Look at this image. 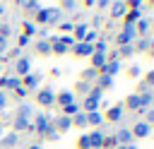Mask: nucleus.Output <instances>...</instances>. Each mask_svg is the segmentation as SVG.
Returning <instances> with one entry per match:
<instances>
[{
  "mask_svg": "<svg viewBox=\"0 0 154 149\" xmlns=\"http://www.w3.org/2000/svg\"><path fill=\"white\" fill-rule=\"evenodd\" d=\"M36 53H38V55H48V53H51V41H48V38L36 41Z\"/></svg>",
  "mask_w": 154,
  "mask_h": 149,
  "instance_id": "obj_28",
  "label": "nucleus"
},
{
  "mask_svg": "<svg viewBox=\"0 0 154 149\" xmlns=\"http://www.w3.org/2000/svg\"><path fill=\"white\" fill-rule=\"evenodd\" d=\"M123 106H125V108H132V111H140V94H130Z\"/></svg>",
  "mask_w": 154,
  "mask_h": 149,
  "instance_id": "obj_29",
  "label": "nucleus"
},
{
  "mask_svg": "<svg viewBox=\"0 0 154 149\" xmlns=\"http://www.w3.org/2000/svg\"><path fill=\"white\" fill-rule=\"evenodd\" d=\"M53 127H55V132H65V130L72 127V118H67V115H58L55 123H53Z\"/></svg>",
  "mask_w": 154,
  "mask_h": 149,
  "instance_id": "obj_19",
  "label": "nucleus"
},
{
  "mask_svg": "<svg viewBox=\"0 0 154 149\" xmlns=\"http://www.w3.org/2000/svg\"><path fill=\"white\" fill-rule=\"evenodd\" d=\"M41 84V72H29L26 77H22V87L29 91V89H38Z\"/></svg>",
  "mask_w": 154,
  "mask_h": 149,
  "instance_id": "obj_12",
  "label": "nucleus"
},
{
  "mask_svg": "<svg viewBox=\"0 0 154 149\" xmlns=\"http://www.w3.org/2000/svg\"><path fill=\"white\" fill-rule=\"evenodd\" d=\"M123 113H125V106H123V103H116V106H111V108L106 111L103 118H106L108 123H118V120L123 118Z\"/></svg>",
  "mask_w": 154,
  "mask_h": 149,
  "instance_id": "obj_14",
  "label": "nucleus"
},
{
  "mask_svg": "<svg viewBox=\"0 0 154 149\" xmlns=\"http://www.w3.org/2000/svg\"><path fill=\"white\" fill-rule=\"evenodd\" d=\"M17 5H19L22 10H38V7H41V5L34 2V0H24V2H17Z\"/></svg>",
  "mask_w": 154,
  "mask_h": 149,
  "instance_id": "obj_38",
  "label": "nucleus"
},
{
  "mask_svg": "<svg viewBox=\"0 0 154 149\" xmlns=\"http://www.w3.org/2000/svg\"><path fill=\"white\" fill-rule=\"evenodd\" d=\"M55 103H58L60 108H65V106H70V103H75V91H72V89H65V91H58V94H55Z\"/></svg>",
  "mask_w": 154,
  "mask_h": 149,
  "instance_id": "obj_13",
  "label": "nucleus"
},
{
  "mask_svg": "<svg viewBox=\"0 0 154 149\" xmlns=\"http://www.w3.org/2000/svg\"><path fill=\"white\" fill-rule=\"evenodd\" d=\"M101 96H103V91L99 89V87H91V91L84 96V101H82V106H79V111H84V113H91V111H99V103H101Z\"/></svg>",
  "mask_w": 154,
  "mask_h": 149,
  "instance_id": "obj_1",
  "label": "nucleus"
},
{
  "mask_svg": "<svg viewBox=\"0 0 154 149\" xmlns=\"http://www.w3.org/2000/svg\"><path fill=\"white\" fill-rule=\"evenodd\" d=\"M48 19H51V7H38L36 10V22L34 24H48Z\"/></svg>",
  "mask_w": 154,
  "mask_h": 149,
  "instance_id": "obj_20",
  "label": "nucleus"
},
{
  "mask_svg": "<svg viewBox=\"0 0 154 149\" xmlns=\"http://www.w3.org/2000/svg\"><path fill=\"white\" fill-rule=\"evenodd\" d=\"M108 5H111V2H108V0H99V2H96V7H101V10H106V7H108Z\"/></svg>",
  "mask_w": 154,
  "mask_h": 149,
  "instance_id": "obj_54",
  "label": "nucleus"
},
{
  "mask_svg": "<svg viewBox=\"0 0 154 149\" xmlns=\"http://www.w3.org/2000/svg\"><path fill=\"white\" fill-rule=\"evenodd\" d=\"M60 19H63V10H60V7H51V19H48V24H60Z\"/></svg>",
  "mask_w": 154,
  "mask_h": 149,
  "instance_id": "obj_34",
  "label": "nucleus"
},
{
  "mask_svg": "<svg viewBox=\"0 0 154 149\" xmlns=\"http://www.w3.org/2000/svg\"><path fill=\"white\" fill-rule=\"evenodd\" d=\"M101 123H103V115H101L99 111H91V113H87V125H96V127H99Z\"/></svg>",
  "mask_w": 154,
  "mask_h": 149,
  "instance_id": "obj_31",
  "label": "nucleus"
},
{
  "mask_svg": "<svg viewBox=\"0 0 154 149\" xmlns=\"http://www.w3.org/2000/svg\"><path fill=\"white\" fill-rule=\"evenodd\" d=\"M58 29H60V31H72V29H75V24H72V22H60V24H58Z\"/></svg>",
  "mask_w": 154,
  "mask_h": 149,
  "instance_id": "obj_46",
  "label": "nucleus"
},
{
  "mask_svg": "<svg viewBox=\"0 0 154 149\" xmlns=\"http://www.w3.org/2000/svg\"><path fill=\"white\" fill-rule=\"evenodd\" d=\"M130 132H132V139H144V137H149L152 125H147L144 120H140V123H135V125L130 127Z\"/></svg>",
  "mask_w": 154,
  "mask_h": 149,
  "instance_id": "obj_6",
  "label": "nucleus"
},
{
  "mask_svg": "<svg viewBox=\"0 0 154 149\" xmlns=\"http://www.w3.org/2000/svg\"><path fill=\"white\" fill-rule=\"evenodd\" d=\"M31 115H34V106L22 103V106H19V111H17V118H26V120H31Z\"/></svg>",
  "mask_w": 154,
  "mask_h": 149,
  "instance_id": "obj_30",
  "label": "nucleus"
},
{
  "mask_svg": "<svg viewBox=\"0 0 154 149\" xmlns=\"http://www.w3.org/2000/svg\"><path fill=\"white\" fill-rule=\"evenodd\" d=\"M77 91H79V94H84V96H87V94H89V91H91V84H89V82H82V79H79V82H77Z\"/></svg>",
  "mask_w": 154,
  "mask_h": 149,
  "instance_id": "obj_40",
  "label": "nucleus"
},
{
  "mask_svg": "<svg viewBox=\"0 0 154 149\" xmlns=\"http://www.w3.org/2000/svg\"><path fill=\"white\" fill-rule=\"evenodd\" d=\"M17 46H19V48H24V46H29V36H24V34H19V36H17Z\"/></svg>",
  "mask_w": 154,
  "mask_h": 149,
  "instance_id": "obj_47",
  "label": "nucleus"
},
{
  "mask_svg": "<svg viewBox=\"0 0 154 149\" xmlns=\"http://www.w3.org/2000/svg\"><path fill=\"white\" fill-rule=\"evenodd\" d=\"M72 31H75V36H72V38H75V43H79V41L84 38V34L89 31V26H87V24H75V29H72Z\"/></svg>",
  "mask_w": 154,
  "mask_h": 149,
  "instance_id": "obj_27",
  "label": "nucleus"
},
{
  "mask_svg": "<svg viewBox=\"0 0 154 149\" xmlns=\"http://www.w3.org/2000/svg\"><path fill=\"white\" fill-rule=\"evenodd\" d=\"M17 144H19V135L12 130V132H5L2 137H0V147L2 149H17Z\"/></svg>",
  "mask_w": 154,
  "mask_h": 149,
  "instance_id": "obj_10",
  "label": "nucleus"
},
{
  "mask_svg": "<svg viewBox=\"0 0 154 149\" xmlns=\"http://www.w3.org/2000/svg\"><path fill=\"white\" fill-rule=\"evenodd\" d=\"M77 58H91L94 55V46H89V43H84V41H79V43H75L72 48H70Z\"/></svg>",
  "mask_w": 154,
  "mask_h": 149,
  "instance_id": "obj_9",
  "label": "nucleus"
},
{
  "mask_svg": "<svg viewBox=\"0 0 154 149\" xmlns=\"http://www.w3.org/2000/svg\"><path fill=\"white\" fill-rule=\"evenodd\" d=\"M89 60H91V67H94V70H99V72H101V67H103V65L108 62L106 53H94V55H91Z\"/></svg>",
  "mask_w": 154,
  "mask_h": 149,
  "instance_id": "obj_22",
  "label": "nucleus"
},
{
  "mask_svg": "<svg viewBox=\"0 0 154 149\" xmlns=\"http://www.w3.org/2000/svg\"><path fill=\"white\" fill-rule=\"evenodd\" d=\"M0 149H2V147H0Z\"/></svg>",
  "mask_w": 154,
  "mask_h": 149,
  "instance_id": "obj_60",
  "label": "nucleus"
},
{
  "mask_svg": "<svg viewBox=\"0 0 154 149\" xmlns=\"http://www.w3.org/2000/svg\"><path fill=\"white\" fill-rule=\"evenodd\" d=\"M14 72H17V77L22 79V77H26L29 72H31V60L26 58V55H19L17 60H14Z\"/></svg>",
  "mask_w": 154,
  "mask_h": 149,
  "instance_id": "obj_5",
  "label": "nucleus"
},
{
  "mask_svg": "<svg viewBox=\"0 0 154 149\" xmlns=\"http://www.w3.org/2000/svg\"><path fill=\"white\" fill-rule=\"evenodd\" d=\"M94 87H99L101 91H103V89H111V87H113V77H108V74H99Z\"/></svg>",
  "mask_w": 154,
  "mask_h": 149,
  "instance_id": "obj_25",
  "label": "nucleus"
},
{
  "mask_svg": "<svg viewBox=\"0 0 154 149\" xmlns=\"http://www.w3.org/2000/svg\"><path fill=\"white\" fill-rule=\"evenodd\" d=\"M0 70H2V62H0Z\"/></svg>",
  "mask_w": 154,
  "mask_h": 149,
  "instance_id": "obj_59",
  "label": "nucleus"
},
{
  "mask_svg": "<svg viewBox=\"0 0 154 149\" xmlns=\"http://www.w3.org/2000/svg\"><path fill=\"white\" fill-rule=\"evenodd\" d=\"M84 43H89V46H94L96 41H99V34H96V29H89L87 34H84V38H82Z\"/></svg>",
  "mask_w": 154,
  "mask_h": 149,
  "instance_id": "obj_35",
  "label": "nucleus"
},
{
  "mask_svg": "<svg viewBox=\"0 0 154 149\" xmlns=\"http://www.w3.org/2000/svg\"><path fill=\"white\" fill-rule=\"evenodd\" d=\"M19 87H22V79H19V77H0V89H2V91H5V89H12V91H14V89H19Z\"/></svg>",
  "mask_w": 154,
  "mask_h": 149,
  "instance_id": "obj_18",
  "label": "nucleus"
},
{
  "mask_svg": "<svg viewBox=\"0 0 154 149\" xmlns=\"http://www.w3.org/2000/svg\"><path fill=\"white\" fill-rule=\"evenodd\" d=\"M106 50H108V46H106V41H101V38H99V41L94 43V53H106Z\"/></svg>",
  "mask_w": 154,
  "mask_h": 149,
  "instance_id": "obj_44",
  "label": "nucleus"
},
{
  "mask_svg": "<svg viewBox=\"0 0 154 149\" xmlns=\"http://www.w3.org/2000/svg\"><path fill=\"white\" fill-rule=\"evenodd\" d=\"M0 36L7 41V38L12 36V26H10V24H0Z\"/></svg>",
  "mask_w": 154,
  "mask_h": 149,
  "instance_id": "obj_43",
  "label": "nucleus"
},
{
  "mask_svg": "<svg viewBox=\"0 0 154 149\" xmlns=\"http://www.w3.org/2000/svg\"><path fill=\"white\" fill-rule=\"evenodd\" d=\"M36 101H38V106L51 108L55 103V91L51 87H41V89H36Z\"/></svg>",
  "mask_w": 154,
  "mask_h": 149,
  "instance_id": "obj_3",
  "label": "nucleus"
},
{
  "mask_svg": "<svg viewBox=\"0 0 154 149\" xmlns=\"http://www.w3.org/2000/svg\"><path fill=\"white\" fill-rule=\"evenodd\" d=\"M152 101H154V94H152V89L142 87V91H140V111H147V108L152 106Z\"/></svg>",
  "mask_w": 154,
  "mask_h": 149,
  "instance_id": "obj_15",
  "label": "nucleus"
},
{
  "mask_svg": "<svg viewBox=\"0 0 154 149\" xmlns=\"http://www.w3.org/2000/svg\"><path fill=\"white\" fill-rule=\"evenodd\" d=\"M77 113H79V103H77V101H75V103H70V106H65V108H63V113H60V115H67V118H75V115H77Z\"/></svg>",
  "mask_w": 154,
  "mask_h": 149,
  "instance_id": "obj_32",
  "label": "nucleus"
},
{
  "mask_svg": "<svg viewBox=\"0 0 154 149\" xmlns=\"http://www.w3.org/2000/svg\"><path fill=\"white\" fill-rule=\"evenodd\" d=\"M116 149H125V147H116Z\"/></svg>",
  "mask_w": 154,
  "mask_h": 149,
  "instance_id": "obj_58",
  "label": "nucleus"
},
{
  "mask_svg": "<svg viewBox=\"0 0 154 149\" xmlns=\"http://www.w3.org/2000/svg\"><path fill=\"white\" fill-rule=\"evenodd\" d=\"M87 135H89V147H91V149H101L106 135H103L101 130H91V132H87Z\"/></svg>",
  "mask_w": 154,
  "mask_h": 149,
  "instance_id": "obj_17",
  "label": "nucleus"
},
{
  "mask_svg": "<svg viewBox=\"0 0 154 149\" xmlns=\"http://www.w3.org/2000/svg\"><path fill=\"white\" fill-rule=\"evenodd\" d=\"M26 94H29V91H26L24 87H19V89H14V96H17V99H24Z\"/></svg>",
  "mask_w": 154,
  "mask_h": 149,
  "instance_id": "obj_52",
  "label": "nucleus"
},
{
  "mask_svg": "<svg viewBox=\"0 0 154 149\" xmlns=\"http://www.w3.org/2000/svg\"><path fill=\"white\" fill-rule=\"evenodd\" d=\"M31 125H34V130H36V132H38L41 137H46V135H48L51 130H55V127H53V120H51V118H48L46 113H36V115H34V123H31Z\"/></svg>",
  "mask_w": 154,
  "mask_h": 149,
  "instance_id": "obj_2",
  "label": "nucleus"
},
{
  "mask_svg": "<svg viewBox=\"0 0 154 149\" xmlns=\"http://www.w3.org/2000/svg\"><path fill=\"white\" fill-rule=\"evenodd\" d=\"M140 74H142V67H140V65H132V67H130V77H132V79H137Z\"/></svg>",
  "mask_w": 154,
  "mask_h": 149,
  "instance_id": "obj_48",
  "label": "nucleus"
},
{
  "mask_svg": "<svg viewBox=\"0 0 154 149\" xmlns=\"http://www.w3.org/2000/svg\"><path fill=\"white\" fill-rule=\"evenodd\" d=\"M118 144H116V139H113V135L111 137H103V144H101V149H116Z\"/></svg>",
  "mask_w": 154,
  "mask_h": 149,
  "instance_id": "obj_42",
  "label": "nucleus"
},
{
  "mask_svg": "<svg viewBox=\"0 0 154 149\" xmlns=\"http://www.w3.org/2000/svg\"><path fill=\"white\" fill-rule=\"evenodd\" d=\"M132 46H135V50H140V53H147L149 48L154 50V41H152V38H147V36H142V38H140L137 43H132Z\"/></svg>",
  "mask_w": 154,
  "mask_h": 149,
  "instance_id": "obj_23",
  "label": "nucleus"
},
{
  "mask_svg": "<svg viewBox=\"0 0 154 149\" xmlns=\"http://www.w3.org/2000/svg\"><path fill=\"white\" fill-rule=\"evenodd\" d=\"M135 38H137L135 26H123V31L116 36V43L118 46H130V43H135Z\"/></svg>",
  "mask_w": 154,
  "mask_h": 149,
  "instance_id": "obj_4",
  "label": "nucleus"
},
{
  "mask_svg": "<svg viewBox=\"0 0 154 149\" xmlns=\"http://www.w3.org/2000/svg\"><path fill=\"white\" fill-rule=\"evenodd\" d=\"M140 19H142V7H128V12H125V17H123L125 26H135Z\"/></svg>",
  "mask_w": 154,
  "mask_h": 149,
  "instance_id": "obj_8",
  "label": "nucleus"
},
{
  "mask_svg": "<svg viewBox=\"0 0 154 149\" xmlns=\"http://www.w3.org/2000/svg\"><path fill=\"white\" fill-rule=\"evenodd\" d=\"M72 127H87V113L79 111L75 118H72Z\"/></svg>",
  "mask_w": 154,
  "mask_h": 149,
  "instance_id": "obj_33",
  "label": "nucleus"
},
{
  "mask_svg": "<svg viewBox=\"0 0 154 149\" xmlns=\"http://www.w3.org/2000/svg\"><path fill=\"white\" fill-rule=\"evenodd\" d=\"M75 7H77V2H72V0H65L60 5V10H75Z\"/></svg>",
  "mask_w": 154,
  "mask_h": 149,
  "instance_id": "obj_51",
  "label": "nucleus"
},
{
  "mask_svg": "<svg viewBox=\"0 0 154 149\" xmlns=\"http://www.w3.org/2000/svg\"><path fill=\"white\" fill-rule=\"evenodd\" d=\"M77 149H91V147H89V135H87V132L77 139Z\"/></svg>",
  "mask_w": 154,
  "mask_h": 149,
  "instance_id": "obj_41",
  "label": "nucleus"
},
{
  "mask_svg": "<svg viewBox=\"0 0 154 149\" xmlns=\"http://www.w3.org/2000/svg\"><path fill=\"white\" fill-rule=\"evenodd\" d=\"M55 137H58V132H55V130H51V132L46 135V139H55Z\"/></svg>",
  "mask_w": 154,
  "mask_h": 149,
  "instance_id": "obj_55",
  "label": "nucleus"
},
{
  "mask_svg": "<svg viewBox=\"0 0 154 149\" xmlns=\"http://www.w3.org/2000/svg\"><path fill=\"white\" fill-rule=\"evenodd\" d=\"M144 113H147V118H144V123H147V125H154V108H147Z\"/></svg>",
  "mask_w": 154,
  "mask_h": 149,
  "instance_id": "obj_49",
  "label": "nucleus"
},
{
  "mask_svg": "<svg viewBox=\"0 0 154 149\" xmlns=\"http://www.w3.org/2000/svg\"><path fill=\"white\" fill-rule=\"evenodd\" d=\"M108 7H111V17H113V19H123L125 12H128V2H125V0H116V2H111Z\"/></svg>",
  "mask_w": 154,
  "mask_h": 149,
  "instance_id": "obj_11",
  "label": "nucleus"
},
{
  "mask_svg": "<svg viewBox=\"0 0 154 149\" xmlns=\"http://www.w3.org/2000/svg\"><path fill=\"white\" fill-rule=\"evenodd\" d=\"M125 149H137V147H132V144H128V147H125Z\"/></svg>",
  "mask_w": 154,
  "mask_h": 149,
  "instance_id": "obj_57",
  "label": "nucleus"
},
{
  "mask_svg": "<svg viewBox=\"0 0 154 149\" xmlns=\"http://www.w3.org/2000/svg\"><path fill=\"white\" fill-rule=\"evenodd\" d=\"M149 29H152V22H149L147 17H142V19L135 24V31H137V36H147V34H149Z\"/></svg>",
  "mask_w": 154,
  "mask_h": 149,
  "instance_id": "obj_21",
  "label": "nucleus"
},
{
  "mask_svg": "<svg viewBox=\"0 0 154 149\" xmlns=\"http://www.w3.org/2000/svg\"><path fill=\"white\" fill-rule=\"evenodd\" d=\"M113 139H116L118 147H128V144H132V132H130V127H120V130H116Z\"/></svg>",
  "mask_w": 154,
  "mask_h": 149,
  "instance_id": "obj_7",
  "label": "nucleus"
},
{
  "mask_svg": "<svg viewBox=\"0 0 154 149\" xmlns=\"http://www.w3.org/2000/svg\"><path fill=\"white\" fill-rule=\"evenodd\" d=\"M48 41H51V53H55V55H65V53L70 50V48H67V46H63L55 36H53V38H48Z\"/></svg>",
  "mask_w": 154,
  "mask_h": 149,
  "instance_id": "obj_24",
  "label": "nucleus"
},
{
  "mask_svg": "<svg viewBox=\"0 0 154 149\" xmlns=\"http://www.w3.org/2000/svg\"><path fill=\"white\" fill-rule=\"evenodd\" d=\"M26 149H41V144H31V147H26Z\"/></svg>",
  "mask_w": 154,
  "mask_h": 149,
  "instance_id": "obj_56",
  "label": "nucleus"
},
{
  "mask_svg": "<svg viewBox=\"0 0 154 149\" xmlns=\"http://www.w3.org/2000/svg\"><path fill=\"white\" fill-rule=\"evenodd\" d=\"M120 72V60H108L103 67H101V72L99 74H108V77H116Z\"/></svg>",
  "mask_w": 154,
  "mask_h": 149,
  "instance_id": "obj_16",
  "label": "nucleus"
},
{
  "mask_svg": "<svg viewBox=\"0 0 154 149\" xmlns=\"http://www.w3.org/2000/svg\"><path fill=\"white\" fill-rule=\"evenodd\" d=\"M99 77V70H94V67H87L84 72H82V82H91V79H96Z\"/></svg>",
  "mask_w": 154,
  "mask_h": 149,
  "instance_id": "obj_37",
  "label": "nucleus"
},
{
  "mask_svg": "<svg viewBox=\"0 0 154 149\" xmlns=\"http://www.w3.org/2000/svg\"><path fill=\"white\" fill-rule=\"evenodd\" d=\"M132 53H135V46H132V43H130V46H120V48H118V60H120V58H130Z\"/></svg>",
  "mask_w": 154,
  "mask_h": 149,
  "instance_id": "obj_36",
  "label": "nucleus"
},
{
  "mask_svg": "<svg viewBox=\"0 0 154 149\" xmlns=\"http://www.w3.org/2000/svg\"><path fill=\"white\" fill-rule=\"evenodd\" d=\"M55 38H58L63 46H67V48H72V46H75V38H72V36H67V34H63V36H55Z\"/></svg>",
  "mask_w": 154,
  "mask_h": 149,
  "instance_id": "obj_39",
  "label": "nucleus"
},
{
  "mask_svg": "<svg viewBox=\"0 0 154 149\" xmlns=\"http://www.w3.org/2000/svg\"><path fill=\"white\" fill-rule=\"evenodd\" d=\"M142 87H147V89H149V87H154V70H149V72H147L144 84H142Z\"/></svg>",
  "mask_w": 154,
  "mask_h": 149,
  "instance_id": "obj_45",
  "label": "nucleus"
},
{
  "mask_svg": "<svg viewBox=\"0 0 154 149\" xmlns=\"http://www.w3.org/2000/svg\"><path fill=\"white\" fill-rule=\"evenodd\" d=\"M22 34H24V36H29V38H31V36H34V34H38V26H36V24H34V22H29V19H26V22H22Z\"/></svg>",
  "mask_w": 154,
  "mask_h": 149,
  "instance_id": "obj_26",
  "label": "nucleus"
},
{
  "mask_svg": "<svg viewBox=\"0 0 154 149\" xmlns=\"http://www.w3.org/2000/svg\"><path fill=\"white\" fill-rule=\"evenodd\" d=\"M5 50H7V41H5V38H2V36H0V55H2V53H5Z\"/></svg>",
  "mask_w": 154,
  "mask_h": 149,
  "instance_id": "obj_53",
  "label": "nucleus"
},
{
  "mask_svg": "<svg viewBox=\"0 0 154 149\" xmlns=\"http://www.w3.org/2000/svg\"><path fill=\"white\" fill-rule=\"evenodd\" d=\"M5 108H7V94L0 89V111H5Z\"/></svg>",
  "mask_w": 154,
  "mask_h": 149,
  "instance_id": "obj_50",
  "label": "nucleus"
}]
</instances>
